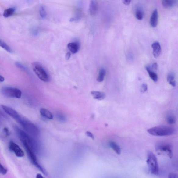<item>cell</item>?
Segmentation results:
<instances>
[{"instance_id":"17","label":"cell","mask_w":178,"mask_h":178,"mask_svg":"<svg viewBox=\"0 0 178 178\" xmlns=\"http://www.w3.org/2000/svg\"><path fill=\"white\" fill-rule=\"evenodd\" d=\"M109 147L112 149L116 154L119 155L121 154V148L116 143L113 141H111L109 143Z\"/></svg>"},{"instance_id":"14","label":"cell","mask_w":178,"mask_h":178,"mask_svg":"<svg viewBox=\"0 0 178 178\" xmlns=\"http://www.w3.org/2000/svg\"><path fill=\"white\" fill-rule=\"evenodd\" d=\"M177 1L174 0H164L162 1V6L165 8H169L176 5Z\"/></svg>"},{"instance_id":"30","label":"cell","mask_w":178,"mask_h":178,"mask_svg":"<svg viewBox=\"0 0 178 178\" xmlns=\"http://www.w3.org/2000/svg\"><path fill=\"white\" fill-rule=\"evenodd\" d=\"M86 134L88 137L91 138L93 140L94 139V137L93 134L91 132L88 131L86 132Z\"/></svg>"},{"instance_id":"18","label":"cell","mask_w":178,"mask_h":178,"mask_svg":"<svg viewBox=\"0 0 178 178\" xmlns=\"http://www.w3.org/2000/svg\"><path fill=\"white\" fill-rule=\"evenodd\" d=\"M175 75L174 73H170L167 77V80L170 84L173 87H175L176 85V81L174 80Z\"/></svg>"},{"instance_id":"9","label":"cell","mask_w":178,"mask_h":178,"mask_svg":"<svg viewBox=\"0 0 178 178\" xmlns=\"http://www.w3.org/2000/svg\"><path fill=\"white\" fill-rule=\"evenodd\" d=\"M153 49V54L155 58H157L160 55L161 53V48L159 43L155 42L152 44Z\"/></svg>"},{"instance_id":"27","label":"cell","mask_w":178,"mask_h":178,"mask_svg":"<svg viewBox=\"0 0 178 178\" xmlns=\"http://www.w3.org/2000/svg\"><path fill=\"white\" fill-rule=\"evenodd\" d=\"M58 119L61 121V122H65L66 120L65 116L62 114L59 113L58 115Z\"/></svg>"},{"instance_id":"10","label":"cell","mask_w":178,"mask_h":178,"mask_svg":"<svg viewBox=\"0 0 178 178\" xmlns=\"http://www.w3.org/2000/svg\"><path fill=\"white\" fill-rule=\"evenodd\" d=\"M98 9V3L97 1L92 0L90 2L89 5V11L91 16H94L96 13Z\"/></svg>"},{"instance_id":"33","label":"cell","mask_w":178,"mask_h":178,"mask_svg":"<svg viewBox=\"0 0 178 178\" xmlns=\"http://www.w3.org/2000/svg\"><path fill=\"white\" fill-rule=\"evenodd\" d=\"M71 54L70 53H67L66 54V60H69V59H70V57Z\"/></svg>"},{"instance_id":"34","label":"cell","mask_w":178,"mask_h":178,"mask_svg":"<svg viewBox=\"0 0 178 178\" xmlns=\"http://www.w3.org/2000/svg\"><path fill=\"white\" fill-rule=\"evenodd\" d=\"M5 80V79L3 76L0 75V82H2Z\"/></svg>"},{"instance_id":"25","label":"cell","mask_w":178,"mask_h":178,"mask_svg":"<svg viewBox=\"0 0 178 178\" xmlns=\"http://www.w3.org/2000/svg\"><path fill=\"white\" fill-rule=\"evenodd\" d=\"M8 170L6 168L4 167L0 163V174L2 175H5L7 174Z\"/></svg>"},{"instance_id":"23","label":"cell","mask_w":178,"mask_h":178,"mask_svg":"<svg viewBox=\"0 0 178 178\" xmlns=\"http://www.w3.org/2000/svg\"><path fill=\"white\" fill-rule=\"evenodd\" d=\"M135 16L138 20H142L143 18V12L141 9H138L135 13Z\"/></svg>"},{"instance_id":"8","label":"cell","mask_w":178,"mask_h":178,"mask_svg":"<svg viewBox=\"0 0 178 178\" xmlns=\"http://www.w3.org/2000/svg\"><path fill=\"white\" fill-rule=\"evenodd\" d=\"M9 148L11 151L14 153L17 157L21 158L24 156V153L23 151L18 145L12 141L9 143Z\"/></svg>"},{"instance_id":"5","label":"cell","mask_w":178,"mask_h":178,"mask_svg":"<svg viewBox=\"0 0 178 178\" xmlns=\"http://www.w3.org/2000/svg\"><path fill=\"white\" fill-rule=\"evenodd\" d=\"M32 66L34 72L38 78L44 82H48L49 80L48 75L41 64L34 62L32 64Z\"/></svg>"},{"instance_id":"1","label":"cell","mask_w":178,"mask_h":178,"mask_svg":"<svg viewBox=\"0 0 178 178\" xmlns=\"http://www.w3.org/2000/svg\"><path fill=\"white\" fill-rule=\"evenodd\" d=\"M1 107L5 112L16 120L29 134L34 136L39 134V130L38 128L30 121L22 117L16 110L3 105Z\"/></svg>"},{"instance_id":"13","label":"cell","mask_w":178,"mask_h":178,"mask_svg":"<svg viewBox=\"0 0 178 178\" xmlns=\"http://www.w3.org/2000/svg\"><path fill=\"white\" fill-rule=\"evenodd\" d=\"M91 94L94 98L98 100L104 99L105 97V93L100 91H92L91 92Z\"/></svg>"},{"instance_id":"16","label":"cell","mask_w":178,"mask_h":178,"mask_svg":"<svg viewBox=\"0 0 178 178\" xmlns=\"http://www.w3.org/2000/svg\"><path fill=\"white\" fill-rule=\"evenodd\" d=\"M68 48L71 53L75 54L77 52L79 46L77 43H71L68 44Z\"/></svg>"},{"instance_id":"6","label":"cell","mask_w":178,"mask_h":178,"mask_svg":"<svg viewBox=\"0 0 178 178\" xmlns=\"http://www.w3.org/2000/svg\"><path fill=\"white\" fill-rule=\"evenodd\" d=\"M2 95L7 98H20L22 95L21 91L19 89L10 87H4L1 90Z\"/></svg>"},{"instance_id":"4","label":"cell","mask_w":178,"mask_h":178,"mask_svg":"<svg viewBox=\"0 0 178 178\" xmlns=\"http://www.w3.org/2000/svg\"><path fill=\"white\" fill-rule=\"evenodd\" d=\"M147 163L151 173L157 176L159 174V167L157 158L152 152L150 151L148 154Z\"/></svg>"},{"instance_id":"35","label":"cell","mask_w":178,"mask_h":178,"mask_svg":"<svg viewBox=\"0 0 178 178\" xmlns=\"http://www.w3.org/2000/svg\"><path fill=\"white\" fill-rule=\"evenodd\" d=\"M36 178H44V177L41 174H38L36 175Z\"/></svg>"},{"instance_id":"7","label":"cell","mask_w":178,"mask_h":178,"mask_svg":"<svg viewBox=\"0 0 178 178\" xmlns=\"http://www.w3.org/2000/svg\"><path fill=\"white\" fill-rule=\"evenodd\" d=\"M155 150L158 155H162L167 156L172 159L173 154L172 148L169 144H160L156 146Z\"/></svg>"},{"instance_id":"24","label":"cell","mask_w":178,"mask_h":178,"mask_svg":"<svg viewBox=\"0 0 178 178\" xmlns=\"http://www.w3.org/2000/svg\"><path fill=\"white\" fill-rule=\"evenodd\" d=\"M39 13H40L41 18H44L46 17V12L44 6H41V7L40 9H39Z\"/></svg>"},{"instance_id":"12","label":"cell","mask_w":178,"mask_h":178,"mask_svg":"<svg viewBox=\"0 0 178 178\" xmlns=\"http://www.w3.org/2000/svg\"><path fill=\"white\" fill-rule=\"evenodd\" d=\"M145 69L149 73L151 78L154 81L157 82L158 80V76L156 73L153 71L151 66L150 65H147L145 67Z\"/></svg>"},{"instance_id":"19","label":"cell","mask_w":178,"mask_h":178,"mask_svg":"<svg viewBox=\"0 0 178 178\" xmlns=\"http://www.w3.org/2000/svg\"><path fill=\"white\" fill-rule=\"evenodd\" d=\"M106 71L105 69L102 68L100 69L97 78V81L98 82H102L104 80L106 75Z\"/></svg>"},{"instance_id":"3","label":"cell","mask_w":178,"mask_h":178,"mask_svg":"<svg viewBox=\"0 0 178 178\" xmlns=\"http://www.w3.org/2000/svg\"><path fill=\"white\" fill-rule=\"evenodd\" d=\"M147 132L150 134L157 137H165L173 134L175 132L174 128L166 126H160L149 128Z\"/></svg>"},{"instance_id":"29","label":"cell","mask_w":178,"mask_h":178,"mask_svg":"<svg viewBox=\"0 0 178 178\" xmlns=\"http://www.w3.org/2000/svg\"><path fill=\"white\" fill-rule=\"evenodd\" d=\"M168 178H178V177L177 174L174 173H170L168 176Z\"/></svg>"},{"instance_id":"2","label":"cell","mask_w":178,"mask_h":178,"mask_svg":"<svg viewBox=\"0 0 178 178\" xmlns=\"http://www.w3.org/2000/svg\"><path fill=\"white\" fill-rule=\"evenodd\" d=\"M21 141L23 144L25 149L26 150L27 154L31 162L34 166L43 172L44 175H46V173L44 171L40 165L39 164L37 160L34 152V150L30 140L28 138H22Z\"/></svg>"},{"instance_id":"26","label":"cell","mask_w":178,"mask_h":178,"mask_svg":"<svg viewBox=\"0 0 178 178\" xmlns=\"http://www.w3.org/2000/svg\"><path fill=\"white\" fill-rule=\"evenodd\" d=\"M148 90V86L146 84H143L141 86V91L142 93H144L147 91Z\"/></svg>"},{"instance_id":"32","label":"cell","mask_w":178,"mask_h":178,"mask_svg":"<svg viewBox=\"0 0 178 178\" xmlns=\"http://www.w3.org/2000/svg\"><path fill=\"white\" fill-rule=\"evenodd\" d=\"M131 2V1H130V0H124L123 1V4L126 5L130 4Z\"/></svg>"},{"instance_id":"20","label":"cell","mask_w":178,"mask_h":178,"mask_svg":"<svg viewBox=\"0 0 178 178\" xmlns=\"http://www.w3.org/2000/svg\"><path fill=\"white\" fill-rule=\"evenodd\" d=\"M166 120L168 123L170 124H174L176 122V118L173 114L169 113L166 117Z\"/></svg>"},{"instance_id":"22","label":"cell","mask_w":178,"mask_h":178,"mask_svg":"<svg viewBox=\"0 0 178 178\" xmlns=\"http://www.w3.org/2000/svg\"><path fill=\"white\" fill-rule=\"evenodd\" d=\"M0 47L9 53H12V50L10 47L4 41L0 39Z\"/></svg>"},{"instance_id":"15","label":"cell","mask_w":178,"mask_h":178,"mask_svg":"<svg viewBox=\"0 0 178 178\" xmlns=\"http://www.w3.org/2000/svg\"><path fill=\"white\" fill-rule=\"evenodd\" d=\"M41 115L44 118L48 119H52L53 118L52 114L48 110L45 108H41L40 110Z\"/></svg>"},{"instance_id":"11","label":"cell","mask_w":178,"mask_h":178,"mask_svg":"<svg viewBox=\"0 0 178 178\" xmlns=\"http://www.w3.org/2000/svg\"><path fill=\"white\" fill-rule=\"evenodd\" d=\"M158 12L157 10L155 9L153 12L150 20V23L152 27H157L158 23Z\"/></svg>"},{"instance_id":"31","label":"cell","mask_w":178,"mask_h":178,"mask_svg":"<svg viewBox=\"0 0 178 178\" xmlns=\"http://www.w3.org/2000/svg\"><path fill=\"white\" fill-rule=\"evenodd\" d=\"M152 70H157L158 69V65L157 63H154L152 64L151 66Z\"/></svg>"},{"instance_id":"21","label":"cell","mask_w":178,"mask_h":178,"mask_svg":"<svg viewBox=\"0 0 178 178\" xmlns=\"http://www.w3.org/2000/svg\"><path fill=\"white\" fill-rule=\"evenodd\" d=\"M15 11V9L13 8H9L6 9L4 12L3 16L5 18H9L13 14Z\"/></svg>"},{"instance_id":"28","label":"cell","mask_w":178,"mask_h":178,"mask_svg":"<svg viewBox=\"0 0 178 178\" xmlns=\"http://www.w3.org/2000/svg\"><path fill=\"white\" fill-rule=\"evenodd\" d=\"M16 65L17 67L19 69H21V70H26V68L24 67V66L19 62H16Z\"/></svg>"}]
</instances>
